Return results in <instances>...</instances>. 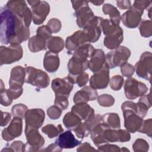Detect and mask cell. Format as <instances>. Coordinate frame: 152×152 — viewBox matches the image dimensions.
<instances>
[{
	"mask_svg": "<svg viewBox=\"0 0 152 152\" xmlns=\"http://www.w3.org/2000/svg\"><path fill=\"white\" fill-rule=\"evenodd\" d=\"M11 115L10 113L1 111V126H5L7 125L11 120Z\"/></svg>",
	"mask_w": 152,
	"mask_h": 152,
	"instance_id": "cell-54",
	"label": "cell"
},
{
	"mask_svg": "<svg viewBox=\"0 0 152 152\" xmlns=\"http://www.w3.org/2000/svg\"><path fill=\"white\" fill-rule=\"evenodd\" d=\"M60 59L58 53L50 51L45 53L43 58V66L45 70L49 72H55L59 68Z\"/></svg>",
	"mask_w": 152,
	"mask_h": 152,
	"instance_id": "cell-25",
	"label": "cell"
},
{
	"mask_svg": "<svg viewBox=\"0 0 152 152\" xmlns=\"http://www.w3.org/2000/svg\"><path fill=\"white\" fill-rule=\"evenodd\" d=\"M77 151L82 152V151H95L97 150L94 148L88 142H86L80 144L79 147L77 148Z\"/></svg>",
	"mask_w": 152,
	"mask_h": 152,
	"instance_id": "cell-53",
	"label": "cell"
},
{
	"mask_svg": "<svg viewBox=\"0 0 152 152\" xmlns=\"http://www.w3.org/2000/svg\"><path fill=\"white\" fill-rule=\"evenodd\" d=\"M28 110V107L26 105L22 103H18L12 107L11 114L13 117H20L22 119H24L26 113Z\"/></svg>",
	"mask_w": 152,
	"mask_h": 152,
	"instance_id": "cell-39",
	"label": "cell"
},
{
	"mask_svg": "<svg viewBox=\"0 0 152 152\" xmlns=\"http://www.w3.org/2000/svg\"><path fill=\"white\" fill-rule=\"evenodd\" d=\"M148 91L147 86L134 78H128L125 81L124 92L129 100H134L145 94Z\"/></svg>",
	"mask_w": 152,
	"mask_h": 152,
	"instance_id": "cell-8",
	"label": "cell"
},
{
	"mask_svg": "<svg viewBox=\"0 0 152 152\" xmlns=\"http://www.w3.org/2000/svg\"><path fill=\"white\" fill-rule=\"evenodd\" d=\"M90 3H92L93 5H96V6H99V5H102V4L104 3V1H91V2H89Z\"/></svg>",
	"mask_w": 152,
	"mask_h": 152,
	"instance_id": "cell-57",
	"label": "cell"
},
{
	"mask_svg": "<svg viewBox=\"0 0 152 152\" xmlns=\"http://www.w3.org/2000/svg\"><path fill=\"white\" fill-rule=\"evenodd\" d=\"M31 8L32 20L34 24L40 25L46 20L50 12V6L45 1L33 0L27 1Z\"/></svg>",
	"mask_w": 152,
	"mask_h": 152,
	"instance_id": "cell-6",
	"label": "cell"
},
{
	"mask_svg": "<svg viewBox=\"0 0 152 152\" xmlns=\"http://www.w3.org/2000/svg\"><path fill=\"white\" fill-rule=\"evenodd\" d=\"M0 102L1 104L4 106H10L12 100L10 98L7 93V89H5L4 87V84L2 80H1V88H0Z\"/></svg>",
	"mask_w": 152,
	"mask_h": 152,
	"instance_id": "cell-43",
	"label": "cell"
},
{
	"mask_svg": "<svg viewBox=\"0 0 152 152\" xmlns=\"http://www.w3.org/2000/svg\"><path fill=\"white\" fill-rule=\"evenodd\" d=\"M71 112L77 115L82 121H86L94 114V110L87 103H77L71 108Z\"/></svg>",
	"mask_w": 152,
	"mask_h": 152,
	"instance_id": "cell-28",
	"label": "cell"
},
{
	"mask_svg": "<svg viewBox=\"0 0 152 152\" xmlns=\"http://www.w3.org/2000/svg\"><path fill=\"white\" fill-rule=\"evenodd\" d=\"M97 151H113V152H119L121 151V148L119 146L115 144H104L98 146Z\"/></svg>",
	"mask_w": 152,
	"mask_h": 152,
	"instance_id": "cell-50",
	"label": "cell"
},
{
	"mask_svg": "<svg viewBox=\"0 0 152 152\" xmlns=\"http://www.w3.org/2000/svg\"><path fill=\"white\" fill-rule=\"evenodd\" d=\"M8 147L11 148L12 151H26V144H24L21 141H15L12 142Z\"/></svg>",
	"mask_w": 152,
	"mask_h": 152,
	"instance_id": "cell-52",
	"label": "cell"
},
{
	"mask_svg": "<svg viewBox=\"0 0 152 152\" xmlns=\"http://www.w3.org/2000/svg\"><path fill=\"white\" fill-rule=\"evenodd\" d=\"M102 122L112 129L121 128L120 118L116 113H107L102 116Z\"/></svg>",
	"mask_w": 152,
	"mask_h": 152,
	"instance_id": "cell-34",
	"label": "cell"
},
{
	"mask_svg": "<svg viewBox=\"0 0 152 152\" xmlns=\"http://www.w3.org/2000/svg\"><path fill=\"white\" fill-rule=\"evenodd\" d=\"M119 26L113 24L109 19H103L100 23L101 31L106 36L115 33Z\"/></svg>",
	"mask_w": 152,
	"mask_h": 152,
	"instance_id": "cell-37",
	"label": "cell"
},
{
	"mask_svg": "<svg viewBox=\"0 0 152 152\" xmlns=\"http://www.w3.org/2000/svg\"><path fill=\"white\" fill-rule=\"evenodd\" d=\"M124 39V31L122 28L119 26L116 31L113 34L105 36L103 44L106 48L113 50L118 48Z\"/></svg>",
	"mask_w": 152,
	"mask_h": 152,
	"instance_id": "cell-24",
	"label": "cell"
},
{
	"mask_svg": "<svg viewBox=\"0 0 152 152\" xmlns=\"http://www.w3.org/2000/svg\"><path fill=\"white\" fill-rule=\"evenodd\" d=\"M25 83L39 88H45L50 84V78L48 74L33 66H26Z\"/></svg>",
	"mask_w": 152,
	"mask_h": 152,
	"instance_id": "cell-3",
	"label": "cell"
},
{
	"mask_svg": "<svg viewBox=\"0 0 152 152\" xmlns=\"http://www.w3.org/2000/svg\"><path fill=\"white\" fill-rule=\"evenodd\" d=\"M54 104L62 110H64L68 108L69 105L68 97L64 96H55Z\"/></svg>",
	"mask_w": 152,
	"mask_h": 152,
	"instance_id": "cell-47",
	"label": "cell"
},
{
	"mask_svg": "<svg viewBox=\"0 0 152 152\" xmlns=\"http://www.w3.org/2000/svg\"><path fill=\"white\" fill-rule=\"evenodd\" d=\"M0 40L5 45H20L30 37L29 27L6 6L0 9Z\"/></svg>",
	"mask_w": 152,
	"mask_h": 152,
	"instance_id": "cell-1",
	"label": "cell"
},
{
	"mask_svg": "<svg viewBox=\"0 0 152 152\" xmlns=\"http://www.w3.org/2000/svg\"><path fill=\"white\" fill-rule=\"evenodd\" d=\"M5 6L18 15L23 21L25 26L29 27L32 20V12L28 7L26 1L22 0L9 1Z\"/></svg>",
	"mask_w": 152,
	"mask_h": 152,
	"instance_id": "cell-7",
	"label": "cell"
},
{
	"mask_svg": "<svg viewBox=\"0 0 152 152\" xmlns=\"http://www.w3.org/2000/svg\"><path fill=\"white\" fill-rule=\"evenodd\" d=\"M46 26L50 28L52 33H56L61 30L62 24L59 19L53 18L48 21Z\"/></svg>",
	"mask_w": 152,
	"mask_h": 152,
	"instance_id": "cell-46",
	"label": "cell"
},
{
	"mask_svg": "<svg viewBox=\"0 0 152 152\" xmlns=\"http://www.w3.org/2000/svg\"><path fill=\"white\" fill-rule=\"evenodd\" d=\"M55 143L62 149H70L81 144V140L77 139L71 131L69 130L61 133L55 140Z\"/></svg>",
	"mask_w": 152,
	"mask_h": 152,
	"instance_id": "cell-19",
	"label": "cell"
},
{
	"mask_svg": "<svg viewBox=\"0 0 152 152\" xmlns=\"http://www.w3.org/2000/svg\"><path fill=\"white\" fill-rule=\"evenodd\" d=\"M124 118V126L129 133H135L140 128L143 119L137 114V104L132 101H125L121 105Z\"/></svg>",
	"mask_w": 152,
	"mask_h": 152,
	"instance_id": "cell-2",
	"label": "cell"
},
{
	"mask_svg": "<svg viewBox=\"0 0 152 152\" xmlns=\"http://www.w3.org/2000/svg\"><path fill=\"white\" fill-rule=\"evenodd\" d=\"M66 77L71 83L73 84H77L80 87L86 85L89 80L88 74L85 72L78 75H72L68 74Z\"/></svg>",
	"mask_w": 152,
	"mask_h": 152,
	"instance_id": "cell-36",
	"label": "cell"
},
{
	"mask_svg": "<svg viewBox=\"0 0 152 152\" xmlns=\"http://www.w3.org/2000/svg\"><path fill=\"white\" fill-rule=\"evenodd\" d=\"M94 49L93 46L90 43H86L75 50L71 58L82 62L89 61L88 59L91 58Z\"/></svg>",
	"mask_w": 152,
	"mask_h": 152,
	"instance_id": "cell-26",
	"label": "cell"
},
{
	"mask_svg": "<svg viewBox=\"0 0 152 152\" xmlns=\"http://www.w3.org/2000/svg\"><path fill=\"white\" fill-rule=\"evenodd\" d=\"M107 128L109 127L102 122L96 125L90 131V134L91 139L96 146L98 147L101 145L107 144L103 135L104 131Z\"/></svg>",
	"mask_w": 152,
	"mask_h": 152,
	"instance_id": "cell-27",
	"label": "cell"
},
{
	"mask_svg": "<svg viewBox=\"0 0 152 152\" xmlns=\"http://www.w3.org/2000/svg\"><path fill=\"white\" fill-rule=\"evenodd\" d=\"M152 119L151 118L147 120H143L142 125L138 132L145 134L149 137H151L152 135Z\"/></svg>",
	"mask_w": 152,
	"mask_h": 152,
	"instance_id": "cell-44",
	"label": "cell"
},
{
	"mask_svg": "<svg viewBox=\"0 0 152 152\" xmlns=\"http://www.w3.org/2000/svg\"><path fill=\"white\" fill-rule=\"evenodd\" d=\"M23 92V87H20V88L9 87V88L7 89L8 95L12 100H15L19 98L22 94Z\"/></svg>",
	"mask_w": 152,
	"mask_h": 152,
	"instance_id": "cell-49",
	"label": "cell"
},
{
	"mask_svg": "<svg viewBox=\"0 0 152 152\" xmlns=\"http://www.w3.org/2000/svg\"><path fill=\"white\" fill-rule=\"evenodd\" d=\"M45 113L42 109H31L28 110L25 115L26 128L39 129L45 121Z\"/></svg>",
	"mask_w": 152,
	"mask_h": 152,
	"instance_id": "cell-14",
	"label": "cell"
},
{
	"mask_svg": "<svg viewBox=\"0 0 152 152\" xmlns=\"http://www.w3.org/2000/svg\"><path fill=\"white\" fill-rule=\"evenodd\" d=\"M65 44L63 39L59 36H51L46 41V49L49 51L58 53L62 51L64 48Z\"/></svg>",
	"mask_w": 152,
	"mask_h": 152,
	"instance_id": "cell-33",
	"label": "cell"
},
{
	"mask_svg": "<svg viewBox=\"0 0 152 152\" xmlns=\"http://www.w3.org/2000/svg\"><path fill=\"white\" fill-rule=\"evenodd\" d=\"M26 70L25 68L17 65L14 66L11 71L9 79L10 87L20 88L22 87L25 83Z\"/></svg>",
	"mask_w": 152,
	"mask_h": 152,
	"instance_id": "cell-22",
	"label": "cell"
},
{
	"mask_svg": "<svg viewBox=\"0 0 152 152\" xmlns=\"http://www.w3.org/2000/svg\"><path fill=\"white\" fill-rule=\"evenodd\" d=\"M62 110L56 105L50 106L47 109V115L48 117L53 120L59 119L62 114Z\"/></svg>",
	"mask_w": 152,
	"mask_h": 152,
	"instance_id": "cell-45",
	"label": "cell"
},
{
	"mask_svg": "<svg viewBox=\"0 0 152 152\" xmlns=\"http://www.w3.org/2000/svg\"><path fill=\"white\" fill-rule=\"evenodd\" d=\"M144 11L133 5L121 16V20L125 26L129 28H134L139 26L141 21V16Z\"/></svg>",
	"mask_w": 152,
	"mask_h": 152,
	"instance_id": "cell-13",
	"label": "cell"
},
{
	"mask_svg": "<svg viewBox=\"0 0 152 152\" xmlns=\"http://www.w3.org/2000/svg\"><path fill=\"white\" fill-rule=\"evenodd\" d=\"M106 64V57L104 51L101 49L94 50L89 59L88 68L93 72L100 70Z\"/></svg>",
	"mask_w": 152,
	"mask_h": 152,
	"instance_id": "cell-23",
	"label": "cell"
},
{
	"mask_svg": "<svg viewBox=\"0 0 152 152\" xmlns=\"http://www.w3.org/2000/svg\"><path fill=\"white\" fill-rule=\"evenodd\" d=\"M129 151V150L128 149V148H126V147H122L121 148V151Z\"/></svg>",
	"mask_w": 152,
	"mask_h": 152,
	"instance_id": "cell-58",
	"label": "cell"
},
{
	"mask_svg": "<svg viewBox=\"0 0 152 152\" xmlns=\"http://www.w3.org/2000/svg\"><path fill=\"white\" fill-rule=\"evenodd\" d=\"M139 30L142 37H150L152 35V23L151 20H141L139 24Z\"/></svg>",
	"mask_w": 152,
	"mask_h": 152,
	"instance_id": "cell-38",
	"label": "cell"
},
{
	"mask_svg": "<svg viewBox=\"0 0 152 152\" xmlns=\"http://www.w3.org/2000/svg\"><path fill=\"white\" fill-rule=\"evenodd\" d=\"M98 93L96 89L91 86H86L81 90L77 91L73 98L75 104L81 103H87L89 101H93L97 98Z\"/></svg>",
	"mask_w": 152,
	"mask_h": 152,
	"instance_id": "cell-20",
	"label": "cell"
},
{
	"mask_svg": "<svg viewBox=\"0 0 152 152\" xmlns=\"http://www.w3.org/2000/svg\"><path fill=\"white\" fill-rule=\"evenodd\" d=\"M88 64L89 61L82 62L75 60L71 58L69 59L67 64V67L69 71L68 74L72 75H78L83 73L88 68Z\"/></svg>",
	"mask_w": 152,
	"mask_h": 152,
	"instance_id": "cell-30",
	"label": "cell"
},
{
	"mask_svg": "<svg viewBox=\"0 0 152 152\" xmlns=\"http://www.w3.org/2000/svg\"><path fill=\"white\" fill-rule=\"evenodd\" d=\"M109 68L106 62L100 70L94 72L91 77L90 86L96 90L106 88L109 83Z\"/></svg>",
	"mask_w": 152,
	"mask_h": 152,
	"instance_id": "cell-11",
	"label": "cell"
},
{
	"mask_svg": "<svg viewBox=\"0 0 152 152\" xmlns=\"http://www.w3.org/2000/svg\"><path fill=\"white\" fill-rule=\"evenodd\" d=\"M36 33L44 37L46 39L48 40L52 36L51 34L52 33L50 28L46 25H43L37 28L36 30Z\"/></svg>",
	"mask_w": 152,
	"mask_h": 152,
	"instance_id": "cell-51",
	"label": "cell"
},
{
	"mask_svg": "<svg viewBox=\"0 0 152 152\" xmlns=\"http://www.w3.org/2000/svg\"><path fill=\"white\" fill-rule=\"evenodd\" d=\"M64 131L61 124L57 126L53 124H48L42 128V132L46 134L49 138H53Z\"/></svg>",
	"mask_w": 152,
	"mask_h": 152,
	"instance_id": "cell-35",
	"label": "cell"
},
{
	"mask_svg": "<svg viewBox=\"0 0 152 152\" xmlns=\"http://www.w3.org/2000/svg\"><path fill=\"white\" fill-rule=\"evenodd\" d=\"M117 7L121 10H129L131 7V1L128 0L118 1H116Z\"/></svg>",
	"mask_w": 152,
	"mask_h": 152,
	"instance_id": "cell-55",
	"label": "cell"
},
{
	"mask_svg": "<svg viewBox=\"0 0 152 152\" xmlns=\"http://www.w3.org/2000/svg\"><path fill=\"white\" fill-rule=\"evenodd\" d=\"M46 41L47 39L44 37L36 34L28 39V48L33 53L45 50L46 49Z\"/></svg>",
	"mask_w": 152,
	"mask_h": 152,
	"instance_id": "cell-29",
	"label": "cell"
},
{
	"mask_svg": "<svg viewBox=\"0 0 152 152\" xmlns=\"http://www.w3.org/2000/svg\"><path fill=\"white\" fill-rule=\"evenodd\" d=\"M23 131V119L20 117H13L8 127L2 131V139L10 141L20 137Z\"/></svg>",
	"mask_w": 152,
	"mask_h": 152,
	"instance_id": "cell-12",
	"label": "cell"
},
{
	"mask_svg": "<svg viewBox=\"0 0 152 152\" xmlns=\"http://www.w3.org/2000/svg\"><path fill=\"white\" fill-rule=\"evenodd\" d=\"M100 122H102V115L94 113L92 116L81 122L80 125L74 131L76 136L81 140L87 137L92 128Z\"/></svg>",
	"mask_w": 152,
	"mask_h": 152,
	"instance_id": "cell-15",
	"label": "cell"
},
{
	"mask_svg": "<svg viewBox=\"0 0 152 152\" xmlns=\"http://www.w3.org/2000/svg\"><path fill=\"white\" fill-rule=\"evenodd\" d=\"M88 1L85 4L75 10L74 15L76 17V23L80 28L86 26L95 16L88 5Z\"/></svg>",
	"mask_w": 152,
	"mask_h": 152,
	"instance_id": "cell-18",
	"label": "cell"
},
{
	"mask_svg": "<svg viewBox=\"0 0 152 152\" xmlns=\"http://www.w3.org/2000/svg\"><path fill=\"white\" fill-rule=\"evenodd\" d=\"M104 138L109 142H124L131 140V135L126 130L122 129H112L107 128L104 131Z\"/></svg>",
	"mask_w": 152,
	"mask_h": 152,
	"instance_id": "cell-16",
	"label": "cell"
},
{
	"mask_svg": "<svg viewBox=\"0 0 152 152\" xmlns=\"http://www.w3.org/2000/svg\"><path fill=\"white\" fill-rule=\"evenodd\" d=\"M25 135L27 142L26 143V151H37L45 144V139L39 133V129L26 128Z\"/></svg>",
	"mask_w": 152,
	"mask_h": 152,
	"instance_id": "cell-10",
	"label": "cell"
},
{
	"mask_svg": "<svg viewBox=\"0 0 152 152\" xmlns=\"http://www.w3.org/2000/svg\"><path fill=\"white\" fill-rule=\"evenodd\" d=\"M132 149L135 152H146L149 150V144L145 140L138 138L133 144Z\"/></svg>",
	"mask_w": 152,
	"mask_h": 152,
	"instance_id": "cell-41",
	"label": "cell"
},
{
	"mask_svg": "<svg viewBox=\"0 0 152 152\" xmlns=\"http://www.w3.org/2000/svg\"><path fill=\"white\" fill-rule=\"evenodd\" d=\"M82 120L71 111L65 115L63 118V124L69 131H75L81 124Z\"/></svg>",
	"mask_w": 152,
	"mask_h": 152,
	"instance_id": "cell-31",
	"label": "cell"
},
{
	"mask_svg": "<svg viewBox=\"0 0 152 152\" xmlns=\"http://www.w3.org/2000/svg\"><path fill=\"white\" fill-rule=\"evenodd\" d=\"M51 87L55 96H64L68 97L73 88V84L66 77L63 78H56L52 80Z\"/></svg>",
	"mask_w": 152,
	"mask_h": 152,
	"instance_id": "cell-17",
	"label": "cell"
},
{
	"mask_svg": "<svg viewBox=\"0 0 152 152\" xmlns=\"http://www.w3.org/2000/svg\"><path fill=\"white\" fill-rule=\"evenodd\" d=\"M124 82V77L119 75L113 76L109 81V86L110 88L115 90L118 91L121 89Z\"/></svg>",
	"mask_w": 152,
	"mask_h": 152,
	"instance_id": "cell-42",
	"label": "cell"
},
{
	"mask_svg": "<svg viewBox=\"0 0 152 152\" xmlns=\"http://www.w3.org/2000/svg\"><path fill=\"white\" fill-rule=\"evenodd\" d=\"M131 54V50L128 48L119 46L115 50L109 52L105 55L106 62L109 69L121 66L127 62Z\"/></svg>",
	"mask_w": 152,
	"mask_h": 152,
	"instance_id": "cell-4",
	"label": "cell"
},
{
	"mask_svg": "<svg viewBox=\"0 0 152 152\" xmlns=\"http://www.w3.org/2000/svg\"><path fill=\"white\" fill-rule=\"evenodd\" d=\"M151 68L152 54L150 52H145L141 54L140 60L135 64V71L138 77L151 83Z\"/></svg>",
	"mask_w": 152,
	"mask_h": 152,
	"instance_id": "cell-9",
	"label": "cell"
},
{
	"mask_svg": "<svg viewBox=\"0 0 152 152\" xmlns=\"http://www.w3.org/2000/svg\"><path fill=\"white\" fill-rule=\"evenodd\" d=\"M41 151H62V148L60 147L56 143H53L50 144L48 147L45 148V149L42 150Z\"/></svg>",
	"mask_w": 152,
	"mask_h": 152,
	"instance_id": "cell-56",
	"label": "cell"
},
{
	"mask_svg": "<svg viewBox=\"0 0 152 152\" xmlns=\"http://www.w3.org/2000/svg\"><path fill=\"white\" fill-rule=\"evenodd\" d=\"M121 71L124 77L127 78L131 77L135 72L134 66L128 62L123 64L121 66Z\"/></svg>",
	"mask_w": 152,
	"mask_h": 152,
	"instance_id": "cell-48",
	"label": "cell"
},
{
	"mask_svg": "<svg viewBox=\"0 0 152 152\" xmlns=\"http://www.w3.org/2000/svg\"><path fill=\"white\" fill-rule=\"evenodd\" d=\"M114 97L108 94H103L97 97V102L100 106L103 107H110L115 103Z\"/></svg>",
	"mask_w": 152,
	"mask_h": 152,
	"instance_id": "cell-40",
	"label": "cell"
},
{
	"mask_svg": "<svg viewBox=\"0 0 152 152\" xmlns=\"http://www.w3.org/2000/svg\"><path fill=\"white\" fill-rule=\"evenodd\" d=\"M86 43H89L84 32L83 30H78L66 39L65 47L68 50L74 51Z\"/></svg>",
	"mask_w": 152,
	"mask_h": 152,
	"instance_id": "cell-21",
	"label": "cell"
},
{
	"mask_svg": "<svg viewBox=\"0 0 152 152\" xmlns=\"http://www.w3.org/2000/svg\"><path fill=\"white\" fill-rule=\"evenodd\" d=\"M103 12L106 15H109L110 20L115 26H119L121 20V16L119 10L110 4H104L102 7Z\"/></svg>",
	"mask_w": 152,
	"mask_h": 152,
	"instance_id": "cell-32",
	"label": "cell"
},
{
	"mask_svg": "<svg viewBox=\"0 0 152 152\" xmlns=\"http://www.w3.org/2000/svg\"><path fill=\"white\" fill-rule=\"evenodd\" d=\"M23 55V50L20 45H10L6 47H0L1 65L11 64L20 61Z\"/></svg>",
	"mask_w": 152,
	"mask_h": 152,
	"instance_id": "cell-5",
	"label": "cell"
}]
</instances>
